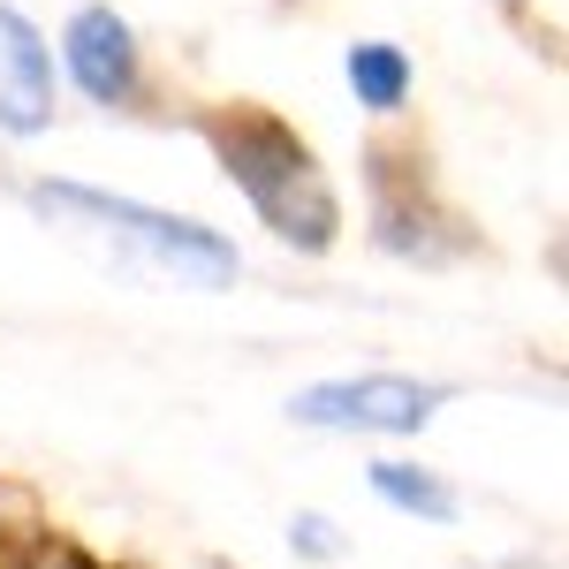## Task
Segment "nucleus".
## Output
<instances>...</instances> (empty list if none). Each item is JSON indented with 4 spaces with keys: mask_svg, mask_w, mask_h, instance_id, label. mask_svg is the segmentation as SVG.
<instances>
[{
    "mask_svg": "<svg viewBox=\"0 0 569 569\" xmlns=\"http://www.w3.org/2000/svg\"><path fill=\"white\" fill-rule=\"evenodd\" d=\"M342 84H350V99L365 107V114H402L410 107V91H418V61L402 53L395 39H357L350 53H342Z\"/></svg>",
    "mask_w": 569,
    "mask_h": 569,
    "instance_id": "nucleus-6",
    "label": "nucleus"
},
{
    "mask_svg": "<svg viewBox=\"0 0 569 569\" xmlns=\"http://www.w3.org/2000/svg\"><path fill=\"white\" fill-rule=\"evenodd\" d=\"M448 380L410 372H357V380H311L289 395V418L311 433H357V440H418L448 410Z\"/></svg>",
    "mask_w": 569,
    "mask_h": 569,
    "instance_id": "nucleus-3",
    "label": "nucleus"
},
{
    "mask_svg": "<svg viewBox=\"0 0 569 569\" xmlns=\"http://www.w3.org/2000/svg\"><path fill=\"white\" fill-rule=\"evenodd\" d=\"M23 206L39 220H53L61 236L91 243L99 259L144 273V281H176V289H198V297L243 281V251H236V236H220L213 220L168 213V206H144V198L99 190V182H69V176H39L23 190Z\"/></svg>",
    "mask_w": 569,
    "mask_h": 569,
    "instance_id": "nucleus-1",
    "label": "nucleus"
},
{
    "mask_svg": "<svg viewBox=\"0 0 569 569\" xmlns=\"http://www.w3.org/2000/svg\"><path fill=\"white\" fill-rule=\"evenodd\" d=\"M53 114H61L53 46L23 8L0 0V137H46Z\"/></svg>",
    "mask_w": 569,
    "mask_h": 569,
    "instance_id": "nucleus-5",
    "label": "nucleus"
},
{
    "mask_svg": "<svg viewBox=\"0 0 569 569\" xmlns=\"http://www.w3.org/2000/svg\"><path fill=\"white\" fill-rule=\"evenodd\" d=\"M198 137L213 144L220 176L236 182V198L273 243L305 259H327L342 243V190L319 168L311 137H297V122H281L273 107H213L198 114Z\"/></svg>",
    "mask_w": 569,
    "mask_h": 569,
    "instance_id": "nucleus-2",
    "label": "nucleus"
},
{
    "mask_svg": "<svg viewBox=\"0 0 569 569\" xmlns=\"http://www.w3.org/2000/svg\"><path fill=\"white\" fill-rule=\"evenodd\" d=\"M61 77L84 91L91 107H107V114H137L144 107V46H137V23L114 0H84L61 23Z\"/></svg>",
    "mask_w": 569,
    "mask_h": 569,
    "instance_id": "nucleus-4",
    "label": "nucleus"
},
{
    "mask_svg": "<svg viewBox=\"0 0 569 569\" xmlns=\"http://www.w3.org/2000/svg\"><path fill=\"white\" fill-rule=\"evenodd\" d=\"M501 8H517V0H501Z\"/></svg>",
    "mask_w": 569,
    "mask_h": 569,
    "instance_id": "nucleus-9",
    "label": "nucleus"
},
{
    "mask_svg": "<svg viewBox=\"0 0 569 569\" xmlns=\"http://www.w3.org/2000/svg\"><path fill=\"white\" fill-rule=\"evenodd\" d=\"M289 539H297L305 555H335V525H327V517H297V525H289Z\"/></svg>",
    "mask_w": 569,
    "mask_h": 569,
    "instance_id": "nucleus-8",
    "label": "nucleus"
},
{
    "mask_svg": "<svg viewBox=\"0 0 569 569\" xmlns=\"http://www.w3.org/2000/svg\"><path fill=\"white\" fill-rule=\"evenodd\" d=\"M365 486L388 501L395 517H418V525H456V486L440 479V471H426V463H402V456H380L372 471H365Z\"/></svg>",
    "mask_w": 569,
    "mask_h": 569,
    "instance_id": "nucleus-7",
    "label": "nucleus"
}]
</instances>
